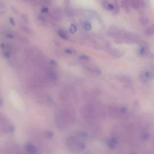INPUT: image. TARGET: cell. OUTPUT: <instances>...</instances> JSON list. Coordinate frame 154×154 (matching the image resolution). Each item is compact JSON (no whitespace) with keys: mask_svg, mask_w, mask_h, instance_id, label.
I'll return each instance as SVG.
<instances>
[{"mask_svg":"<svg viewBox=\"0 0 154 154\" xmlns=\"http://www.w3.org/2000/svg\"><path fill=\"white\" fill-rule=\"evenodd\" d=\"M123 33V31H121L116 27H111L108 31V34L109 36L114 37H122Z\"/></svg>","mask_w":154,"mask_h":154,"instance_id":"52a82bcc","label":"cell"},{"mask_svg":"<svg viewBox=\"0 0 154 154\" xmlns=\"http://www.w3.org/2000/svg\"><path fill=\"white\" fill-rule=\"evenodd\" d=\"M121 6L126 13H129L130 12L129 0H121Z\"/></svg>","mask_w":154,"mask_h":154,"instance_id":"e0dca14e","label":"cell"},{"mask_svg":"<svg viewBox=\"0 0 154 154\" xmlns=\"http://www.w3.org/2000/svg\"><path fill=\"white\" fill-rule=\"evenodd\" d=\"M69 3H70V0H65V4L66 5V6H67L69 5Z\"/></svg>","mask_w":154,"mask_h":154,"instance_id":"ab89813d","label":"cell"},{"mask_svg":"<svg viewBox=\"0 0 154 154\" xmlns=\"http://www.w3.org/2000/svg\"><path fill=\"white\" fill-rule=\"evenodd\" d=\"M20 28L21 29V30L24 33H25L27 34H30H30H31L33 33L32 30L30 29L29 27H27V25H25V24H20Z\"/></svg>","mask_w":154,"mask_h":154,"instance_id":"d6986e66","label":"cell"},{"mask_svg":"<svg viewBox=\"0 0 154 154\" xmlns=\"http://www.w3.org/2000/svg\"><path fill=\"white\" fill-rule=\"evenodd\" d=\"M84 29L86 31H89L92 30V25H91V24L88 21H86L84 23Z\"/></svg>","mask_w":154,"mask_h":154,"instance_id":"4dcf8cb0","label":"cell"},{"mask_svg":"<svg viewBox=\"0 0 154 154\" xmlns=\"http://www.w3.org/2000/svg\"><path fill=\"white\" fill-rule=\"evenodd\" d=\"M3 56L4 57L7 58V59H8L10 57V52L7 51V50H3Z\"/></svg>","mask_w":154,"mask_h":154,"instance_id":"d6a6232c","label":"cell"},{"mask_svg":"<svg viewBox=\"0 0 154 154\" xmlns=\"http://www.w3.org/2000/svg\"><path fill=\"white\" fill-rule=\"evenodd\" d=\"M76 30H77V27H76V26L75 24H71V27H70V29H69L70 32H71L72 34H74V33H76Z\"/></svg>","mask_w":154,"mask_h":154,"instance_id":"f1b7e54d","label":"cell"},{"mask_svg":"<svg viewBox=\"0 0 154 154\" xmlns=\"http://www.w3.org/2000/svg\"><path fill=\"white\" fill-rule=\"evenodd\" d=\"M139 21H140V23L142 25L145 26V25H146L147 24L149 23V19L147 17L142 16V17L140 18Z\"/></svg>","mask_w":154,"mask_h":154,"instance_id":"7402d4cb","label":"cell"},{"mask_svg":"<svg viewBox=\"0 0 154 154\" xmlns=\"http://www.w3.org/2000/svg\"><path fill=\"white\" fill-rule=\"evenodd\" d=\"M57 34L61 39H64V40H67L68 39L67 35L66 34V33L63 30H59L58 32H57Z\"/></svg>","mask_w":154,"mask_h":154,"instance_id":"603a6c76","label":"cell"},{"mask_svg":"<svg viewBox=\"0 0 154 154\" xmlns=\"http://www.w3.org/2000/svg\"><path fill=\"white\" fill-rule=\"evenodd\" d=\"M61 10L59 7H54L52 9L51 13L50 14L51 19L55 20V21H60L61 19Z\"/></svg>","mask_w":154,"mask_h":154,"instance_id":"9c48e42d","label":"cell"},{"mask_svg":"<svg viewBox=\"0 0 154 154\" xmlns=\"http://www.w3.org/2000/svg\"><path fill=\"white\" fill-rule=\"evenodd\" d=\"M116 78L122 82L127 84H131L132 83V78L131 77L128 75H119L116 76Z\"/></svg>","mask_w":154,"mask_h":154,"instance_id":"9a60e30c","label":"cell"},{"mask_svg":"<svg viewBox=\"0 0 154 154\" xmlns=\"http://www.w3.org/2000/svg\"><path fill=\"white\" fill-rule=\"evenodd\" d=\"M129 4H131L132 7L137 10L139 9L142 6L140 0H130Z\"/></svg>","mask_w":154,"mask_h":154,"instance_id":"2e32d148","label":"cell"},{"mask_svg":"<svg viewBox=\"0 0 154 154\" xmlns=\"http://www.w3.org/2000/svg\"><path fill=\"white\" fill-rule=\"evenodd\" d=\"M82 116L88 124L96 122L99 118H104L106 116V111L101 104L88 102L84 105L81 109Z\"/></svg>","mask_w":154,"mask_h":154,"instance_id":"6da1fadb","label":"cell"},{"mask_svg":"<svg viewBox=\"0 0 154 154\" xmlns=\"http://www.w3.org/2000/svg\"><path fill=\"white\" fill-rule=\"evenodd\" d=\"M42 12L43 13H47L48 12V9L46 7H44L42 8Z\"/></svg>","mask_w":154,"mask_h":154,"instance_id":"74e56055","label":"cell"},{"mask_svg":"<svg viewBox=\"0 0 154 154\" xmlns=\"http://www.w3.org/2000/svg\"><path fill=\"white\" fill-rule=\"evenodd\" d=\"M49 63H50V65L52 66H58L57 63L54 60H51L50 61V62H49Z\"/></svg>","mask_w":154,"mask_h":154,"instance_id":"d590c367","label":"cell"},{"mask_svg":"<svg viewBox=\"0 0 154 154\" xmlns=\"http://www.w3.org/2000/svg\"><path fill=\"white\" fill-rule=\"evenodd\" d=\"M145 34L148 36H152L153 34V26L149 27L145 30Z\"/></svg>","mask_w":154,"mask_h":154,"instance_id":"cb8c5ba5","label":"cell"},{"mask_svg":"<svg viewBox=\"0 0 154 154\" xmlns=\"http://www.w3.org/2000/svg\"><path fill=\"white\" fill-rule=\"evenodd\" d=\"M37 101L43 105L45 106H51L53 104V101L51 97L48 95H40L37 97Z\"/></svg>","mask_w":154,"mask_h":154,"instance_id":"ba28073f","label":"cell"},{"mask_svg":"<svg viewBox=\"0 0 154 154\" xmlns=\"http://www.w3.org/2000/svg\"><path fill=\"white\" fill-rule=\"evenodd\" d=\"M2 104H3V101H2V99H1V97H0V106H1Z\"/></svg>","mask_w":154,"mask_h":154,"instance_id":"60d3db41","label":"cell"},{"mask_svg":"<svg viewBox=\"0 0 154 154\" xmlns=\"http://www.w3.org/2000/svg\"><path fill=\"white\" fill-rule=\"evenodd\" d=\"M65 14L66 15V16H67L69 17H72L74 14V12L73 9L70 7L69 5L66 6L65 9Z\"/></svg>","mask_w":154,"mask_h":154,"instance_id":"ffe728a7","label":"cell"},{"mask_svg":"<svg viewBox=\"0 0 154 154\" xmlns=\"http://www.w3.org/2000/svg\"><path fill=\"white\" fill-rule=\"evenodd\" d=\"M24 151L29 154H37L36 147L32 144H27L25 146Z\"/></svg>","mask_w":154,"mask_h":154,"instance_id":"5bb4252c","label":"cell"},{"mask_svg":"<svg viewBox=\"0 0 154 154\" xmlns=\"http://www.w3.org/2000/svg\"><path fill=\"white\" fill-rule=\"evenodd\" d=\"M37 22H39V25H40L45 26V25H46L47 24V22H48L47 19L44 16L42 15H40L37 16Z\"/></svg>","mask_w":154,"mask_h":154,"instance_id":"ac0fdd59","label":"cell"},{"mask_svg":"<svg viewBox=\"0 0 154 154\" xmlns=\"http://www.w3.org/2000/svg\"><path fill=\"white\" fill-rule=\"evenodd\" d=\"M138 54L142 56V57H144V56L146 55L147 52H148V48H142V47H140V49L138 51Z\"/></svg>","mask_w":154,"mask_h":154,"instance_id":"44dd1931","label":"cell"},{"mask_svg":"<svg viewBox=\"0 0 154 154\" xmlns=\"http://www.w3.org/2000/svg\"><path fill=\"white\" fill-rule=\"evenodd\" d=\"M65 52L70 55H75L76 54V51L75 50H74V49H71V48L65 49Z\"/></svg>","mask_w":154,"mask_h":154,"instance_id":"484cf974","label":"cell"},{"mask_svg":"<svg viewBox=\"0 0 154 154\" xmlns=\"http://www.w3.org/2000/svg\"><path fill=\"white\" fill-rule=\"evenodd\" d=\"M107 52L111 55L112 56H114L115 57H121L124 54L123 51L117 50V49H114V48H112L110 46H107Z\"/></svg>","mask_w":154,"mask_h":154,"instance_id":"30bf717a","label":"cell"},{"mask_svg":"<svg viewBox=\"0 0 154 154\" xmlns=\"http://www.w3.org/2000/svg\"><path fill=\"white\" fill-rule=\"evenodd\" d=\"M21 19L22 20V21L24 22V23L25 24V25H28L29 24V18H28V17L25 15H21Z\"/></svg>","mask_w":154,"mask_h":154,"instance_id":"83f0119b","label":"cell"},{"mask_svg":"<svg viewBox=\"0 0 154 154\" xmlns=\"http://www.w3.org/2000/svg\"><path fill=\"white\" fill-rule=\"evenodd\" d=\"M44 136H45V137H46V138H48V139H50V138H52L53 134H52V133L51 131H48L45 132V135H44Z\"/></svg>","mask_w":154,"mask_h":154,"instance_id":"1f68e13d","label":"cell"},{"mask_svg":"<svg viewBox=\"0 0 154 154\" xmlns=\"http://www.w3.org/2000/svg\"><path fill=\"white\" fill-rule=\"evenodd\" d=\"M85 154H91V153H89V152H87V153H86Z\"/></svg>","mask_w":154,"mask_h":154,"instance_id":"b9f144b4","label":"cell"},{"mask_svg":"<svg viewBox=\"0 0 154 154\" xmlns=\"http://www.w3.org/2000/svg\"><path fill=\"white\" fill-rule=\"evenodd\" d=\"M46 78L49 82H55L58 80V77L54 71L48 70L46 74Z\"/></svg>","mask_w":154,"mask_h":154,"instance_id":"7c38bea8","label":"cell"},{"mask_svg":"<svg viewBox=\"0 0 154 154\" xmlns=\"http://www.w3.org/2000/svg\"><path fill=\"white\" fill-rule=\"evenodd\" d=\"M103 6H104V7L105 9H106L107 10H113L114 8V7L113 4H111L110 3H103L102 4Z\"/></svg>","mask_w":154,"mask_h":154,"instance_id":"d4e9b609","label":"cell"},{"mask_svg":"<svg viewBox=\"0 0 154 154\" xmlns=\"http://www.w3.org/2000/svg\"><path fill=\"white\" fill-rule=\"evenodd\" d=\"M61 98L66 106H71L77 101V95L74 89L67 87L62 91L61 93Z\"/></svg>","mask_w":154,"mask_h":154,"instance_id":"5b68a950","label":"cell"},{"mask_svg":"<svg viewBox=\"0 0 154 154\" xmlns=\"http://www.w3.org/2000/svg\"><path fill=\"white\" fill-rule=\"evenodd\" d=\"M86 70L88 71L89 74L95 76H97L101 74L100 69L96 66H87Z\"/></svg>","mask_w":154,"mask_h":154,"instance_id":"4fadbf2b","label":"cell"},{"mask_svg":"<svg viewBox=\"0 0 154 154\" xmlns=\"http://www.w3.org/2000/svg\"><path fill=\"white\" fill-rule=\"evenodd\" d=\"M75 119V112L71 106H63L55 114V123L56 127L60 131H65L72 125Z\"/></svg>","mask_w":154,"mask_h":154,"instance_id":"7a4b0ae2","label":"cell"},{"mask_svg":"<svg viewBox=\"0 0 154 154\" xmlns=\"http://www.w3.org/2000/svg\"><path fill=\"white\" fill-rule=\"evenodd\" d=\"M66 146L69 151L73 153H78L84 149L86 145L82 140L75 136H70L66 138Z\"/></svg>","mask_w":154,"mask_h":154,"instance_id":"3957f363","label":"cell"},{"mask_svg":"<svg viewBox=\"0 0 154 154\" xmlns=\"http://www.w3.org/2000/svg\"><path fill=\"white\" fill-rule=\"evenodd\" d=\"M10 22L13 25H15V20H14V19L12 18H10Z\"/></svg>","mask_w":154,"mask_h":154,"instance_id":"f35d334b","label":"cell"},{"mask_svg":"<svg viewBox=\"0 0 154 154\" xmlns=\"http://www.w3.org/2000/svg\"><path fill=\"white\" fill-rule=\"evenodd\" d=\"M109 116L117 119H124L128 116L127 110L123 106H118L111 105L107 109Z\"/></svg>","mask_w":154,"mask_h":154,"instance_id":"277c9868","label":"cell"},{"mask_svg":"<svg viewBox=\"0 0 154 154\" xmlns=\"http://www.w3.org/2000/svg\"><path fill=\"white\" fill-rule=\"evenodd\" d=\"M5 6V4L4 2L1 1V0H0V8H4Z\"/></svg>","mask_w":154,"mask_h":154,"instance_id":"8d00e7d4","label":"cell"},{"mask_svg":"<svg viewBox=\"0 0 154 154\" xmlns=\"http://www.w3.org/2000/svg\"><path fill=\"white\" fill-rule=\"evenodd\" d=\"M79 59L81 60H83V61H89L90 59L89 56L87 55H81L79 57Z\"/></svg>","mask_w":154,"mask_h":154,"instance_id":"f546056e","label":"cell"},{"mask_svg":"<svg viewBox=\"0 0 154 154\" xmlns=\"http://www.w3.org/2000/svg\"><path fill=\"white\" fill-rule=\"evenodd\" d=\"M39 1L46 5H50L51 4V0H39Z\"/></svg>","mask_w":154,"mask_h":154,"instance_id":"836d02e7","label":"cell"},{"mask_svg":"<svg viewBox=\"0 0 154 154\" xmlns=\"http://www.w3.org/2000/svg\"><path fill=\"white\" fill-rule=\"evenodd\" d=\"M15 130V127L7 118L0 113V133H11Z\"/></svg>","mask_w":154,"mask_h":154,"instance_id":"8992f818","label":"cell"},{"mask_svg":"<svg viewBox=\"0 0 154 154\" xmlns=\"http://www.w3.org/2000/svg\"><path fill=\"white\" fill-rule=\"evenodd\" d=\"M140 76L143 82H147L153 80V74L151 71H145L140 74Z\"/></svg>","mask_w":154,"mask_h":154,"instance_id":"8fae6325","label":"cell"},{"mask_svg":"<svg viewBox=\"0 0 154 154\" xmlns=\"http://www.w3.org/2000/svg\"><path fill=\"white\" fill-rule=\"evenodd\" d=\"M19 40L20 42H22L23 44H28L30 43V40L27 37H24V36H20L19 37Z\"/></svg>","mask_w":154,"mask_h":154,"instance_id":"4316f807","label":"cell"},{"mask_svg":"<svg viewBox=\"0 0 154 154\" xmlns=\"http://www.w3.org/2000/svg\"><path fill=\"white\" fill-rule=\"evenodd\" d=\"M114 40V42L117 44H120L123 43V40L122 37H116Z\"/></svg>","mask_w":154,"mask_h":154,"instance_id":"e575fe53","label":"cell"}]
</instances>
